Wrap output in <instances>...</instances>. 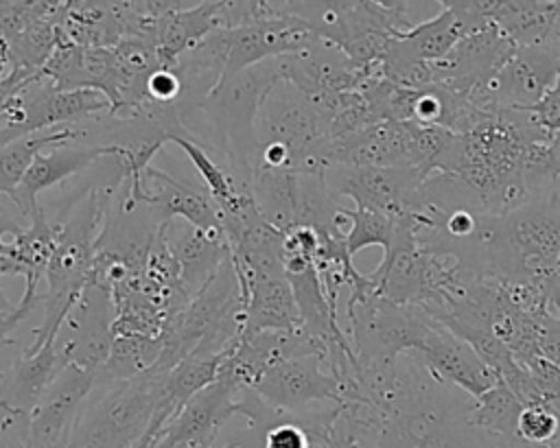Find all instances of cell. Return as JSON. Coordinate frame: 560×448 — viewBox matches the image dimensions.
I'll use <instances>...</instances> for the list:
<instances>
[{"instance_id": "cell-20", "label": "cell", "mask_w": 560, "mask_h": 448, "mask_svg": "<svg viewBox=\"0 0 560 448\" xmlns=\"http://www.w3.org/2000/svg\"><path fill=\"white\" fill-rule=\"evenodd\" d=\"M221 2H175L158 22L155 48L162 68H175L179 57L219 28Z\"/></svg>"}, {"instance_id": "cell-7", "label": "cell", "mask_w": 560, "mask_h": 448, "mask_svg": "<svg viewBox=\"0 0 560 448\" xmlns=\"http://www.w3.org/2000/svg\"><path fill=\"white\" fill-rule=\"evenodd\" d=\"M223 35L228 46L223 79H230L258 63L295 55L317 39L308 22L289 9V2H280V13L276 17L238 28H223Z\"/></svg>"}, {"instance_id": "cell-5", "label": "cell", "mask_w": 560, "mask_h": 448, "mask_svg": "<svg viewBox=\"0 0 560 448\" xmlns=\"http://www.w3.org/2000/svg\"><path fill=\"white\" fill-rule=\"evenodd\" d=\"M258 149L282 144L293 160V173H326L330 166L328 127L315 103L287 81H278L256 116Z\"/></svg>"}, {"instance_id": "cell-28", "label": "cell", "mask_w": 560, "mask_h": 448, "mask_svg": "<svg viewBox=\"0 0 560 448\" xmlns=\"http://www.w3.org/2000/svg\"><path fill=\"white\" fill-rule=\"evenodd\" d=\"M341 214L348 221L346 247H348L350 256H354L357 251L372 247V245L383 247V254L389 249L394 223L387 214H383L378 210H370V208H359V205H354L352 210L341 208Z\"/></svg>"}, {"instance_id": "cell-3", "label": "cell", "mask_w": 560, "mask_h": 448, "mask_svg": "<svg viewBox=\"0 0 560 448\" xmlns=\"http://www.w3.org/2000/svg\"><path fill=\"white\" fill-rule=\"evenodd\" d=\"M164 376L149 369L131 380L94 382L74 424L70 448H127L138 441L160 406Z\"/></svg>"}, {"instance_id": "cell-13", "label": "cell", "mask_w": 560, "mask_h": 448, "mask_svg": "<svg viewBox=\"0 0 560 448\" xmlns=\"http://www.w3.org/2000/svg\"><path fill=\"white\" fill-rule=\"evenodd\" d=\"M374 68H357L337 46L319 37L300 52L278 59L282 81L298 87L304 96L352 92Z\"/></svg>"}, {"instance_id": "cell-34", "label": "cell", "mask_w": 560, "mask_h": 448, "mask_svg": "<svg viewBox=\"0 0 560 448\" xmlns=\"http://www.w3.org/2000/svg\"><path fill=\"white\" fill-rule=\"evenodd\" d=\"M532 114L545 129H560V74L547 90L542 101L532 109Z\"/></svg>"}, {"instance_id": "cell-21", "label": "cell", "mask_w": 560, "mask_h": 448, "mask_svg": "<svg viewBox=\"0 0 560 448\" xmlns=\"http://www.w3.org/2000/svg\"><path fill=\"white\" fill-rule=\"evenodd\" d=\"M55 247L57 225L44 216L39 205L37 212L28 216V225L13 236L11 251L0 256V275H24V291L37 293L39 280H44Z\"/></svg>"}, {"instance_id": "cell-23", "label": "cell", "mask_w": 560, "mask_h": 448, "mask_svg": "<svg viewBox=\"0 0 560 448\" xmlns=\"http://www.w3.org/2000/svg\"><path fill=\"white\" fill-rule=\"evenodd\" d=\"M556 13V2L538 0H490L488 20L497 24L516 46H540Z\"/></svg>"}, {"instance_id": "cell-11", "label": "cell", "mask_w": 560, "mask_h": 448, "mask_svg": "<svg viewBox=\"0 0 560 448\" xmlns=\"http://www.w3.org/2000/svg\"><path fill=\"white\" fill-rule=\"evenodd\" d=\"M238 387L219 372V378L192 396L184 409L160 431L153 448L214 446L223 424L236 413Z\"/></svg>"}, {"instance_id": "cell-37", "label": "cell", "mask_w": 560, "mask_h": 448, "mask_svg": "<svg viewBox=\"0 0 560 448\" xmlns=\"http://www.w3.org/2000/svg\"><path fill=\"white\" fill-rule=\"evenodd\" d=\"M18 308V304H11L9 302V297L2 293V288H0V315H9V313H13Z\"/></svg>"}, {"instance_id": "cell-32", "label": "cell", "mask_w": 560, "mask_h": 448, "mask_svg": "<svg viewBox=\"0 0 560 448\" xmlns=\"http://www.w3.org/2000/svg\"><path fill=\"white\" fill-rule=\"evenodd\" d=\"M0 448H31L28 415L0 411Z\"/></svg>"}, {"instance_id": "cell-26", "label": "cell", "mask_w": 560, "mask_h": 448, "mask_svg": "<svg viewBox=\"0 0 560 448\" xmlns=\"http://www.w3.org/2000/svg\"><path fill=\"white\" fill-rule=\"evenodd\" d=\"M162 354V337L122 334L114 337L105 365L96 372L94 382H120L131 380L155 367Z\"/></svg>"}, {"instance_id": "cell-39", "label": "cell", "mask_w": 560, "mask_h": 448, "mask_svg": "<svg viewBox=\"0 0 560 448\" xmlns=\"http://www.w3.org/2000/svg\"><path fill=\"white\" fill-rule=\"evenodd\" d=\"M192 448H219V446L214 444V446H192Z\"/></svg>"}, {"instance_id": "cell-1", "label": "cell", "mask_w": 560, "mask_h": 448, "mask_svg": "<svg viewBox=\"0 0 560 448\" xmlns=\"http://www.w3.org/2000/svg\"><path fill=\"white\" fill-rule=\"evenodd\" d=\"M280 79L278 59L258 63L223 79L195 111L182 118L188 138L219 155L225 162L223 168L245 194H252L258 157L256 116L262 98Z\"/></svg>"}, {"instance_id": "cell-33", "label": "cell", "mask_w": 560, "mask_h": 448, "mask_svg": "<svg viewBox=\"0 0 560 448\" xmlns=\"http://www.w3.org/2000/svg\"><path fill=\"white\" fill-rule=\"evenodd\" d=\"M538 350L545 358L560 365V315H540L536 317Z\"/></svg>"}, {"instance_id": "cell-14", "label": "cell", "mask_w": 560, "mask_h": 448, "mask_svg": "<svg viewBox=\"0 0 560 448\" xmlns=\"http://www.w3.org/2000/svg\"><path fill=\"white\" fill-rule=\"evenodd\" d=\"M114 299L112 293L88 284L79 304L68 317L70 337L61 345L66 365H77L90 372H98L114 343Z\"/></svg>"}, {"instance_id": "cell-15", "label": "cell", "mask_w": 560, "mask_h": 448, "mask_svg": "<svg viewBox=\"0 0 560 448\" xmlns=\"http://www.w3.org/2000/svg\"><path fill=\"white\" fill-rule=\"evenodd\" d=\"M422 363L444 382L477 398L499 380L497 374L481 361V356L459 337L431 319V328L418 350Z\"/></svg>"}, {"instance_id": "cell-12", "label": "cell", "mask_w": 560, "mask_h": 448, "mask_svg": "<svg viewBox=\"0 0 560 448\" xmlns=\"http://www.w3.org/2000/svg\"><path fill=\"white\" fill-rule=\"evenodd\" d=\"M252 389L273 406L293 413L311 411L308 404L313 402L341 404V385L330 374L326 356L322 354L280 363L265 372Z\"/></svg>"}, {"instance_id": "cell-22", "label": "cell", "mask_w": 560, "mask_h": 448, "mask_svg": "<svg viewBox=\"0 0 560 448\" xmlns=\"http://www.w3.org/2000/svg\"><path fill=\"white\" fill-rule=\"evenodd\" d=\"M63 35L83 48H114L125 39L122 2H72L68 0L61 24Z\"/></svg>"}, {"instance_id": "cell-30", "label": "cell", "mask_w": 560, "mask_h": 448, "mask_svg": "<svg viewBox=\"0 0 560 448\" xmlns=\"http://www.w3.org/2000/svg\"><path fill=\"white\" fill-rule=\"evenodd\" d=\"M319 448H365V431L352 411L339 404V413L328 428V433L319 439Z\"/></svg>"}, {"instance_id": "cell-2", "label": "cell", "mask_w": 560, "mask_h": 448, "mask_svg": "<svg viewBox=\"0 0 560 448\" xmlns=\"http://www.w3.org/2000/svg\"><path fill=\"white\" fill-rule=\"evenodd\" d=\"M122 181L125 179L118 177L114 181L90 186L70 203L63 219L55 223L57 247L44 273V319L37 328H33V341L26 345L24 354H35L46 343L57 341L61 323L79 304L90 280L98 234Z\"/></svg>"}, {"instance_id": "cell-8", "label": "cell", "mask_w": 560, "mask_h": 448, "mask_svg": "<svg viewBox=\"0 0 560 448\" xmlns=\"http://www.w3.org/2000/svg\"><path fill=\"white\" fill-rule=\"evenodd\" d=\"M514 50L516 44L497 24L488 22L457 42L448 55L431 61V79L435 85L468 96L486 87Z\"/></svg>"}, {"instance_id": "cell-6", "label": "cell", "mask_w": 560, "mask_h": 448, "mask_svg": "<svg viewBox=\"0 0 560 448\" xmlns=\"http://www.w3.org/2000/svg\"><path fill=\"white\" fill-rule=\"evenodd\" d=\"M558 74L560 50L549 46H516L488 85L468 96L483 109L532 111Z\"/></svg>"}, {"instance_id": "cell-19", "label": "cell", "mask_w": 560, "mask_h": 448, "mask_svg": "<svg viewBox=\"0 0 560 448\" xmlns=\"http://www.w3.org/2000/svg\"><path fill=\"white\" fill-rule=\"evenodd\" d=\"M238 284L245 302L243 334H254L262 330H300L302 328L293 288L284 273L238 278Z\"/></svg>"}, {"instance_id": "cell-27", "label": "cell", "mask_w": 560, "mask_h": 448, "mask_svg": "<svg viewBox=\"0 0 560 448\" xmlns=\"http://www.w3.org/2000/svg\"><path fill=\"white\" fill-rule=\"evenodd\" d=\"M171 142L177 144V146L188 155L192 168L197 170L199 179L203 181V186H206V190H208V197H210L212 203L219 208V212L225 210V208H230L232 203H236V199H238L241 194H245V192H241V190L236 188V184L232 181L230 173H228L201 144H197V142L190 140L188 135H177V138H173Z\"/></svg>"}, {"instance_id": "cell-9", "label": "cell", "mask_w": 560, "mask_h": 448, "mask_svg": "<svg viewBox=\"0 0 560 448\" xmlns=\"http://www.w3.org/2000/svg\"><path fill=\"white\" fill-rule=\"evenodd\" d=\"M326 184L330 194L348 197L359 208L378 210L396 216L411 208L418 188L427 179L416 168H385V166H328Z\"/></svg>"}, {"instance_id": "cell-35", "label": "cell", "mask_w": 560, "mask_h": 448, "mask_svg": "<svg viewBox=\"0 0 560 448\" xmlns=\"http://www.w3.org/2000/svg\"><path fill=\"white\" fill-rule=\"evenodd\" d=\"M37 302H42V293H24L22 299L18 302V308L13 313L0 315V345L13 343V339L9 334L37 306Z\"/></svg>"}, {"instance_id": "cell-16", "label": "cell", "mask_w": 560, "mask_h": 448, "mask_svg": "<svg viewBox=\"0 0 560 448\" xmlns=\"http://www.w3.org/2000/svg\"><path fill=\"white\" fill-rule=\"evenodd\" d=\"M160 232L179 264L182 284L192 299L206 288V284L217 275L219 267L230 256L228 238L223 232H203L186 221L177 225L175 219L164 221Z\"/></svg>"}, {"instance_id": "cell-17", "label": "cell", "mask_w": 560, "mask_h": 448, "mask_svg": "<svg viewBox=\"0 0 560 448\" xmlns=\"http://www.w3.org/2000/svg\"><path fill=\"white\" fill-rule=\"evenodd\" d=\"M101 157H109V149L77 144V142L50 146L48 151H42L33 160V164L28 166V170L24 173L22 181L18 184V188L13 190V194L9 199L15 203L20 214L28 219L39 208L37 194L42 190H48L55 184L90 168Z\"/></svg>"}, {"instance_id": "cell-38", "label": "cell", "mask_w": 560, "mask_h": 448, "mask_svg": "<svg viewBox=\"0 0 560 448\" xmlns=\"http://www.w3.org/2000/svg\"><path fill=\"white\" fill-rule=\"evenodd\" d=\"M547 448H560V437H558V439H556L551 446H547Z\"/></svg>"}, {"instance_id": "cell-25", "label": "cell", "mask_w": 560, "mask_h": 448, "mask_svg": "<svg viewBox=\"0 0 560 448\" xmlns=\"http://www.w3.org/2000/svg\"><path fill=\"white\" fill-rule=\"evenodd\" d=\"M70 142H77L74 125L39 131L0 146V194L4 197L13 194L24 173L42 151L59 144H70Z\"/></svg>"}, {"instance_id": "cell-31", "label": "cell", "mask_w": 560, "mask_h": 448, "mask_svg": "<svg viewBox=\"0 0 560 448\" xmlns=\"http://www.w3.org/2000/svg\"><path fill=\"white\" fill-rule=\"evenodd\" d=\"M147 92L151 103L175 105L182 96V81L173 68H160L149 76Z\"/></svg>"}, {"instance_id": "cell-10", "label": "cell", "mask_w": 560, "mask_h": 448, "mask_svg": "<svg viewBox=\"0 0 560 448\" xmlns=\"http://www.w3.org/2000/svg\"><path fill=\"white\" fill-rule=\"evenodd\" d=\"M94 372L66 365L28 417L31 448H70L72 431L94 389Z\"/></svg>"}, {"instance_id": "cell-18", "label": "cell", "mask_w": 560, "mask_h": 448, "mask_svg": "<svg viewBox=\"0 0 560 448\" xmlns=\"http://www.w3.org/2000/svg\"><path fill=\"white\" fill-rule=\"evenodd\" d=\"M66 367V361L57 347V341L46 343L35 354H24L7 369H0V411L28 415L37 406L39 398Z\"/></svg>"}, {"instance_id": "cell-24", "label": "cell", "mask_w": 560, "mask_h": 448, "mask_svg": "<svg viewBox=\"0 0 560 448\" xmlns=\"http://www.w3.org/2000/svg\"><path fill=\"white\" fill-rule=\"evenodd\" d=\"M523 411L521 400L508 389V385L499 378L494 387H490L486 393L472 398L468 422L470 426L497 441L505 444H523L516 433V422ZM527 446V444H523Z\"/></svg>"}, {"instance_id": "cell-36", "label": "cell", "mask_w": 560, "mask_h": 448, "mask_svg": "<svg viewBox=\"0 0 560 448\" xmlns=\"http://www.w3.org/2000/svg\"><path fill=\"white\" fill-rule=\"evenodd\" d=\"M22 229V225H18L13 219H9L4 212H0V256H7L11 251V243H4L2 236L9 232V234H18Z\"/></svg>"}, {"instance_id": "cell-4", "label": "cell", "mask_w": 560, "mask_h": 448, "mask_svg": "<svg viewBox=\"0 0 560 448\" xmlns=\"http://www.w3.org/2000/svg\"><path fill=\"white\" fill-rule=\"evenodd\" d=\"M346 315L348 339L359 367L389 363L418 350L431 328V317L418 306H402L378 295L368 273L350 286Z\"/></svg>"}, {"instance_id": "cell-29", "label": "cell", "mask_w": 560, "mask_h": 448, "mask_svg": "<svg viewBox=\"0 0 560 448\" xmlns=\"http://www.w3.org/2000/svg\"><path fill=\"white\" fill-rule=\"evenodd\" d=\"M516 433L529 448H547L560 437V411L545 402L527 404L518 415Z\"/></svg>"}]
</instances>
